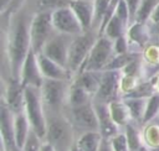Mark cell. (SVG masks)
Here are the masks:
<instances>
[{
    "label": "cell",
    "mask_w": 159,
    "mask_h": 151,
    "mask_svg": "<svg viewBox=\"0 0 159 151\" xmlns=\"http://www.w3.org/2000/svg\"><path fill=\"white\" fill-rule=\"evenodd\" d=\"M30 50V21H27L24 15H20L11 20L6 33V54L10 77L20 79L21 67Z\"/></svg>",
    "instance_id": "cell-1"
},
{
    "label": "cell",
    "mask_w": 159,
    "mask_h": 151,
    "mask_svg": "<svg viewBox=\"0 0 159 151\" xmlns=\"http://www.w3.org/2000/svg\"><path fill=\"white\" fill-rule=\"evenodd\" d=\"M46 118L47 125L43 141L53 146L56 151H72L76 144V132L65 110L46 113Z\"/></svg>",
    "instance_id": "cell-2"
},
{
    "label": "cell",
    "mask_w": 159,
    "mask_h": 151,
    "mask_svg": "<svg viewBox=\"0 0 159 151\" xmlns=\"http://www.w3.org/2000/svg\"><path fill=\"white\" fill-rule=\"evenodd\" d=\"M24 111L30 121L32 131L42 140L46 135V110L41 98V90L37 87H25V105Z\"/></svg>",
    "instance_id": "cell-3"
},
{
    "label": "cell",
    "mask_w": 159,
    "mask_h": 151,
    "mask_svg": "<svg viewBox=\"0 0 159 151\" xmlns=\"http://www.w3.org/2000/svg\"><path fill=\"white\" fill-rule=\"evenodd\" d=\"M70 85L71 80H58L48 78L43 79L40 90L46 113H57L66 109Z\"/></svg>",
    "instance_id": "cell-4"
},
{
    "label": "cell",
    "mask_w": 159,
    "mask_h": 151,
    "mask_svg": "<svg viewBox=\"0 0 159 151\" xmlns=\"http://www.w3.org/2000/svg\"><path fill=\"white\" fill-rule=\"evenodd\" d=\"M96 40L97 37L91 30L72 37L70 43V50H68L67 68L73 74V77L82 69Z\"/></svg>",
    "instance_id": "cell-5"
},
{
    "label": "cell",
    "mask_w": 159,
    "mask_h": 151,
    "mask_svg": "<svg viewBox=\"0 0 159 151\" xmlns=\"http://www.w3.org/2000/svg\"><path fill=\"white\" fill-rule=\"evenodd\" d=\"M52 24V11H37L30 20V40L31 48L40 53L45 43L55 33Z\"/></svg>",
    "instance_id": "cell-6"
},
{
    "label": "cell",
    "mask_w": 159,
    "mask_h": 151,
    "mask_svg": "<svg viewBox=\"0 0 159 151\" xmlns=\"http://www.w3.org/2000/svg\"><path fill=\"white\" fill-rule=\"evenodd\" d=\"M114 56L113 40L104 35H98L81 71H104Z\"/></svg>",
    "instance_id": "cell-7"
},
{
    "label": "cell",
    "mask_w": 159,
    "mask_h": 151,
    "mask_svg": "<svg viewBox=\"0 0 159 151\" xmlns=\"http://www.w3.org/2000/svg\"><path fill=\"white\" fill-rule=\"evenodd\" d=\"M65 113L75 129L76 137L87 131H98V118L93 103L77 108H66Z\"/></svg>",
    "instance_id": "cell-8"
},
{
    "label": "cell",
    "mask_w": 159,
    "mask_h": 151,
    "mask_svg": "<svg viewBox=\"0 0 159 151\" xmlns=\"http://www.w3.org/2000/svg\"><path fill=\"white\" fill-rule=\"evenodd\" d=\"M122 83V72L117 69H106L102 73V80L97 93L93 97V101L109 104L111 101L119 99Z\"/></svg>",
    "instance_id": "cell-9"
},
{
    "label": "cell",
    "mask_w": 159,
    "mask_h": 151,
    "mask_svg": "<svg viewBox=\"0 0 159 151\" xmlns=\"http://www.w3.org/2000/svg\"><path fill=\"white\" fill-rule=\"evenodd\" d=\"M52 24L55 31L63 35L77 36L84 32L80 20L70 6H63L52 11Z\"/></svg>",
    "instance_id": "cell-10"
},
{
    "label": "cell",
    "mask_w": 159,
    "mask_h": 151,
    "mask_svg": "<svg viewBox=\"0 0 159 151\" xmlns=\"http://www.w3.org/2000/svg\"><path fill=\"white\" fill-rule=\"evenodd\" d=\"M72 37L73 36L55 32L50 37V40L45 43V46L40 53L45 54L46 57L51 58L52 61H55L67 68L68 50H70V43H71Z\"/></svg>",
    "instance_id": "cell-11"
},
{
    "label": "cell",
    "mask_w": 159,
    "mask_h": 151,
    "mask_svg": "<svg viewBox=\"0 0 159 151\" xmlns=\"http://www.w3.org/2000/svg\"><path fill=\"white\" fill-rule=\"evenodd\" d=\"M43 76L40 69L39 59H37V53L31 48L29 54L26 56L21 72H20V82L24 87H37L41 88L43 83Z\"/></svg>",
    "instance_id": "cell-12"
},
{
    "label": "cell",
    "mask_w": 159,
    "mask_h": 151,
    "mask_svg": "<svg viewBox=\"0 0 159 151\" xmlns=\"http://www.w3.org/2000/svg\"><path fill=\"white\" fill-rule=\"evenodd\" d=\"M0 136H1V150L12 151L16 147L15 134H14V113L1 103L0 108Z\"/></svg>",
    "instance_id": "cell-13"
},
{
    "label": "cell",
    "mask_w": 159,
    "mask_h": 151,
    "mask_svg": "<svg viewBox=\"0 0 159 151\" xmlns=\"http://www.w3.org/2000/svg\"><path fill=\"white\" fill-rule=\"evenodd\" d=\"M2 103L14 114L20 113V111H24V105H25V87L21 84V82L19 79H15V78L10 77L9 82L6 84V88H5Z\"/></svg>",
    "instance_id": "cell-14"
},
{
    "label": "cell",
    "mask_w": 159,
    "mask_h": 151,
    "mask_svg": "<svg viewBox=\"0 0 159 151\" xmlns=\"http://www.w3.org/2000/svg\"><path fill=\"white\" fill-rule=\"evenodd\" d=\"M93 106L98 118V131L104 139H112L122 131V127L113 120L108 104L93 101Z\"/></svg>",
    "instance_id": "cell-15"
},
{
    "label": "cell",
    "mask_w": 159,
    "mask_h": 151,
    "mask_svg": "<svg viewBox=\"0 0 159 151\" xmlns=\"http://www.w3.org/2000/svg\"><path fill=\"white\" fill-rule=\"evenodd\" d=\"M37 59H39L40 69H41L43 78L58 79V80H72L73 79V74L68 71V68L52 61L45 54L37 53Z\"/></svg>",
    "instance_id": "cell-16"
},
{
    "label": "cell",
    "mask_w": 159,
    "mask_h": 151,
    "mask_svg": "<svg viewBox=\"0 0 159 151\" xmlns=\"http://www.w3.org/2000/svg\"><path fill=\"white\" fill-rule=\"evenodd\" d=\"M68 6L76 14L84 31H89L93 28V22H94L93 0H71Z\"/></svg>",
    "instance_id": "cell-17"
},
{
    "label": "cell",
    "mask_w": 159,
    "mask_h": 151,
    "mask_svg": "<svg viewBox=\"0 0 159 151\" xmlns=\"http://www.w3.org/2000/svg\"><path fill=\"white\" fill-rule=\"evenodd\" d=\"M102 73L103 71H81L73 77L72 82L81 85L94 97L102 80Z\"/></svg>",
    "instance_id": "cell-18"
},
{
    "label": "cell",
    "mask_w": 159,
    "mask_h": 151,
    "mask_svg": "<svg viewBox=\"0 0 159 151\" xmlns=\"http://www.w3.org/2000/svg\"><path fill=\"white\" fill-rule=\"evenodd\" d=\"M31 125L30 121L25 114V111H20L14 114V134H15V141L19 147H24L30 132H31Z\"/></svg>",
    "instance_id": "cell-19"
},
{
    "label": "cell",
    "mask_w": 159,
    "mask_h": 151,
    "mask_svg": "<svg viewBox=\"0 0 159 151\" xmlns=\"http://www.w3.org/2000/svg\"><path fill=\"white\" fill-rule=\"evenodd\" d=\"M91 103H93V95L91 93H88L84 88H82L81 85H78L71 80L66 108H77V106L87 105Z\"/></svg>",
    "instance_id": "cell-20"
},
{
    "label": "cell",
    "mask_w": 159,
    "mask_h": 151,
    "mask_svg": "<svg viewBox=\"0 0 159 151\" xmlns=\"http://www.w3.org/2000/svg\"><path fill=\"white\" fill-rule=\"evenodd\" d=\"M124 100L125 105L128 106V110L132 116V121L135 124L142 125L143 124V118L147 108V101L148 98H142V97H122ZM143 126V125H142Z\"/></svg>",
    "instance_id": "cell-21"
},
{
    "label": "cell",
    "mask_w": 159,
    "mask_h": 151,
    "mask_svg": "<svg viewBox=\"0 0 159 151\" xmlns=\"http://www.w3.org/2000/svg\"><path fill=\"white\" fill-rule=\"evenodd\" d=\"M123 132L127 136V141L129 145L130 151H144L147 150L143 142L142 135V125L135 123H129L123 127Z\"/></svg>",
    "instance_id": "cell-22"
},
{
    "label": "cell",
    "mask_w": 159,
    "mask_h": 151,
    "mask_svg": "<svg viewBox=\"0 0 159 151\" xmlns=\"http://www.w3.org/2000/svg\"><path fill=\"white\" fill-rule=\"evenodd\" d=\"M103 136L99 131H87L76 137L75 146L78 151H98Z\"/></svg>",
    "instance_id": "cell-23"
},
{
    "label": "cell",
    "mask_w": 159,
    "mask_h": 151,
    "mask_svg": "<svg viewBox=\"0 0 159 151\" xmlns=\"http://www.w3.org/2000/svg\"><path fill=\"white\" fill-rule=\"evenodd\" d=\"M109 106V111H111V115L113 118V120L123 129L127 124L132 123V116H130V113L128 110V106L125 105L124 100L122 98L119 99H116L113 101H111L108 104Z\"/></svg>",
    "instance_id": "cell-24"
},
{
    "label": "cell",
    "mask_w": 159,
    "mask_h": 151,
    "mask_svg": "<svg viewBox=\"0 0 159 151\" xmlns=\"http://www.w3.org/2000/svg\"><path fill=\"white\" fill-rule=\"evenodd\" d=\"M128 27L129 26L120 17H118L116 14H113L112 17L108 20V22L104 25V27L101 30L99 35H104L111 40H116L119 36L125 35Z\"/></svg>",
    "instance_id": "cell-25"
},
{
    "label": "cell",
    "mask_w": 159,
    "mask_h": 151,
    "mask_svg": "<svg viewBox=\"0 0 159 151\" xmlns=\"http://www.w3.org/2000/svg\"><path fill=\"white\" fill-rule=\"evenodd\" d=\"M149 27H147L145 22H133L127 30L129 42H133L140 47H143L149 41Z\"/></svg>",
    "instance_id": "cell-26"
},
{
    "label": "cell",
    "mask_w": 159,
    "mask_h": 151,
    "mask_svg": "<svg viewBox=\"0 0 159 151\" xmlns=\"http://www.w3.org/2000/svg\"><path fill=\"white\" fill-rule=\"evenodd\" d=\"M153 121L143 125V129H142L143 142L147 150L159 146V124H155Z\"/></svg>",
    "instance_id": "cell-27"
},
{
    "label": "cell",
    "mask_w": 159,
    "mask_h": 151,
    "mask_svg": "<svg viewBox=\"0 0 159 151\" xmlns=\"http://www.w3.org/2000/svg\"><path fill=\"white\" fill-rule=\"evenodd\" d=\"M158 115H159V92L157 90L148 98L142 125H145V124L153 121L155 118H158Z\"/></svg>",
    "instance_id": "cell-28"
},
{
    "label": "cell",
    "mask_w": 159,
    "mask_h": 151,
    "mask_svg": "<svg viewBox=\"0 0 159 151\" xmlns=\"http://www.w3.org/2000/svg\"><path fill=\"white\" fill-rule=\"evenodd\" d=\"M94 2V22L93 27H97L98 31L101 28V25L106 17V15L109 11L112 0H93Z\"/></svg>",
    "instance_id": "cell-29"
},
{
    "label": "cell",
    "mask_w": 159,
    "mask_h": 151,
    "mask_svg": "<svg viewBox=\"0 0 159 151\" xmlns=\"http://www.w3.org/2000/svg\"><path fill=\"white\" fill-rule=\"evenodd\" d=\"M159 4V0H142V4L139 6V10L135 16L134 22H145L149 20L152 12Z\"/></svg>",
    "instance_id": "cell-30"
},
{
    "label": "cell",
    "mask_w": 159,
    "mask_h": 151,
    "mask_svg": "<svg viewBox=\"0 0 159 151\" xmlns=\"http://www.w3.org/2000/svg\"><path fill=\"white\" fill-rule=\"evenodd\" d=\"M71 0H36L39 11H53L56 9L68 6Z\"/></svg>",
    "instance_id": "cell-31"
},
{
    "label": "cell",
    "mask_w": 159,
    "mask_h": 151,
    "mask_svg": "<svg viewBox=\"0 0 159 151\" xmlns=\"http://www.w3.org/2000/svg\"><path fill=\"white\" fill-rule=\"evenodd\" d=\"M109 141L113 147V151H130L128 141H127V136L123 132V130L116 136H113L112 139H109Z\"/></svg>",
    "instance_id": "cell-32"
},
{
    "label": "cell",
    "mask_w": 159,
    "mask_h": 151,
    "mask_svg": "<svg viewBox=\"0 0 159 151\" xmlns=\"http://www.w3.org/2000/svg\"><path fill=\"white\" fill-rule=\"evenodd\" d=\"M42 142H43V140L40 136H37L31 130V132H30V135H29V137H27V140H26L22 150L24 151H40Z\"/></svg>",
    "instance_id": "cell-33"
},
{
    "label": "cell",
    "mask_w": 159,
    "mask_h": 151,
    "mask_svg": "<svg viewBox=\"0 0 159 151\" xmlns=\"http://www.w3.org/2000/svg\"><path fill=\"white\" fill-rule=\"evenodd\" d=\"M129 46H130V42L128 40L127 33L113 40V48H114L116 54H123V53L129 52Z\"/></svg>",
    "instance_id": "cell-34"
},
{
    "label": "cell",
    "mask_w": 159,
    "mask_h": 151,
    "mask_svg": "<svg viewBox=\"0 0 159 151\" xmlns=\"http://www.w3.org/2000/svg\"><path fill=\"white\" fill-rule=\"evenodd\" d=\"M113 14H116L118 17H120L129 26V24H130V15H129V10H128V6H127V4H125L124 0H119L117 2Z\"/></svg>",
    "instance_id": "cell-35"
},
{
    "label": "cell",
    "mask_w": 159,
    "mask_h": 151,
    "mask_svg": "<svg viewBox=\"0 0 159 151\" xmlns=\"http://www.w3.org/2000/svg\"><path fill=\"white\" fill-rule=\"evenodd\" d=\"M127 6H128V10H129V15H130V24H133L135 21V16H137V12L139 10V6L142 4V0H124Z\"/></svg>",
    "instance_id": "cell-36"
},
{
    "label": "cell",
    "mask_w": 159,
    "mask_h": 151,
    "mask_svg": "<svg viewBox=\"0 0 159 151\" xmlns=\"http://www.w3.org/2000/svg\"><path fill=\"white\" fill-rule=\"evenodd\" d=\"M12 9V0H0V11L1 14L11 12Z\"/></svg>",
    "instance_id": "cell-37"
},
{
    "label": "cell",
    "mask_w": 159,
    "mask_h": 151,
    "mask_svg": "<svg viewBox=\"0 0 159 151\" xmlns=\"http://www.w3.org/2000/svg\"><path fill=\"white\" fill-rule=\"evenodd\" d=\"M149 21H150L157 28H159V4L157 5V7L154 9V11L152 12V15H150V17H149Z\"/></svg>",
    "instance_id": "cell-38"
},
{
    "label": "cell",
    "mask_w": 159,
    "mask_h": 151,
    "mask_svg": "<svg viewBox=\"0 0 159 151\" xmlns=\"http://www.w3.org/2000/svg\"><path fill=\"white\" fill-rule=\"evenodd\" d=\"M98 151H113V147H112V145H111L109 139H104V137H103V140H102V142H101V145H99Z\"/></svg>",
    "instance_id": "cell-39"
},
{
    "label": "cell",
    "mask_w": 159,
    "mask_h": 151,
    "mask_svg": "<svg viewBox=\"0 0 159 151\" xmlns=\"http://www.w3.org/2000/svg\"><path fill=\"white\" fill-rule=\"evenodd\" d=\"M40 151H56L55 149H53V146H51L48 142H42V145H41V150Z\"/></svg>",
    "instance_id": "cell-40"
},
{
    "label": "cell",
    "mask_w": 159,
    "mask_h": 151,
    "mask_svg": "<svg viewBox=\"0 0 159 151\" xmlns=\"http://www.w3.org/2000/svg\"><path fill=\"white\" fill-rule=\"evenodd\" d=\"M22 1H24V0H12V9H11V12L17 11V9H19V6H21Z\"/></svg>",
    "instance_id": "cell-41"
},
{
    "label": "cell",
    "mask_w": 159,
    "mask_h": 151,
    "mask_svg": "<svg viewBox=\"0 0 159 151\" xmlns=\"http://www.w3.org/2000/svg\"><path fill=\"white\" fill-rule=\"evenodd\" d=\"M72 151H78V149H77L76 146H73V149H72Z\"/></svg>",
    "instance_id": "cell-42"
},
{
    "label": "cell",
    "mask_w": 159,
    "mask_h": 151,
    "mask_svg": "<svg viewBox=\"0 0 159 151\" xmlns=\"http://www.w3.org/2000/svg\"><path fill=\"white\" fill-rule=\"evenodd\" d=\"M1 151H6V150H1Z\"/></svg>",
    "instance_id": "cell-43"
},
{
    "label": "cell",
    "mask_w": 159,
    "mask_h": 151,
    "mask_svg": "<svg viewBox=\"0 0 159 151\" xmlns=\"http://www.w3.org/2000/svg\"><path fill=\"white\" fill-rule=\"evenodd\" d=\"M158 119H159V115H158Z\"/></svg>",
    "instance_id": "cell-44"
},
{
    "label": "cell",
    "mask_w": 159,
    "mask_h": 151,
    "mask_svg": "<svg viewBox=\"0 0 159 151\" xmlns=\"http://www.w3.org/2000/svg\"><path fill=\"white\" fill-rule=\"evenodd\" d=\"M144 151H145V150H144Z\"/></svg>",
    "instance_id": "cell-45"
}]
</instances>
